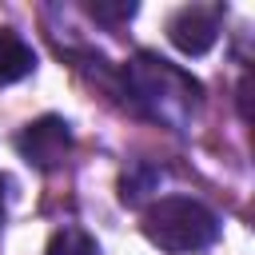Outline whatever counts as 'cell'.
Instances as JSON below:
<instances>
[{
  "label": "cell",
  "mask_w": 255,
  "mask_h": 255,
  "mask_svg": "<svg viewBox=\"0 0 255 255\" xmlns=\"http://www.w3.org/2000/svg\"><path fill=\"white\" fill-rule=\"evenodd\" d=\"M124 80H128L131 100H135L151 120H159V124L171 128V131H183L187 120H191L195 108H199V84H195L183 68L167 64L163 56H151V52L131 56V64L124 68Z\"/></svg>",
  "instance_id": "1"
},
{
  "label": "cell",
  "mask_w": 255,
  "mask_h": 255,
  "mask_svg": "<svg viewBox=\"0 0 255 255\" xmlns=\"http://www.w3.org/2000/svg\"><path fill=\"white\" fill-rule=\"evenodd\" d=\"M143 235L167 255H195L219 239V219L211 207L187 195H163L143 211Z\"/></svg>",
  "instance_id": "2"
},
{
  "label": "cell",
  "mask_w": 255,
  "mask_h": 255,
  "mask_svg": "<svg viewBox=\"0 0 255 255\" xmlns=\"http://www.w3.org/2000/svg\"><path fill=\"white\" fill-rule=\"evenodd\" d=\"M16 147H20V155H24L32 167L56 171V167L68 159V151H72V128H68V120H60V116H40V120H32V124L16 135Z\"/></svg>",
  "instance_id": "3"
},
{
  "label": "cell",
  "mask_w": 255,
  "mask_h": 255,
  "mask_svg": "<svg viewBox=\"0 0 255 255\" xmlns=\"http://www.w3.org/2000/svg\"><path fill=\"white\" fill-rule=\"evenodd\" d=\"M219 20H223L219 4H183L167 20V40L183 56H203L219 40Z\"/></svg>",
  "instance_id": "4"
},
{
  "label": "cell",
  "mask_w": 255,
  "mask_h": 255,
  "mask_svg": "<svg viewBox=\"0 0 255 255\" xmlns=\"http://www.w3.org/2000/svg\"><path fill=\"white\" fill-rule=\"evenodd\" d=\"M32 72H36V52H32V44H28L20 32L0 28V88L24 80V76H32Z\"/></svg>",
  "instance_id": "5"
},
{
  "label": "cell",
  "mask_w": 255,
  "mask_h": 255,
  "mask_svg": "<svg viewBox=\"0 0 255 255\" xmlns=\"http://www.w3.org/2000/svg\"><path fill=\"white\" fill-rule=\"evenodd\" d=\"M44 255H100L96 239L80 227H60L52 239H48V251Z\"/></svg>",
  "instance_id": "6"
},
{
  "label": "cell",
  "mask_w": 255,
  "mask_h": 255,
  "mask_svg": "<svg viewBox=\"0 0 255 255\" xmlns=\"http://www.w3.org/2000/svg\"><path fill=\"white\" fill-rule=\"evenodd\" d=\"M88 12L104 24H128L135 16V4H88Z\"/></svg>",
  "instance_id": "7"
},
{
  "label": "cell",
  "mask_w": 255,
  "mask_h": 255,
  "mask_svg": "<svg viewBox=\"0 0 255 255\" xmlns=\"http://www.w3.org/2000/svg\"><path fill=\"white\" fill-rule=\"evenodd\" d=\"M0 227H4V179H0Z\"/></svg>",
  "instance_id": "8"
}]
</instances>
